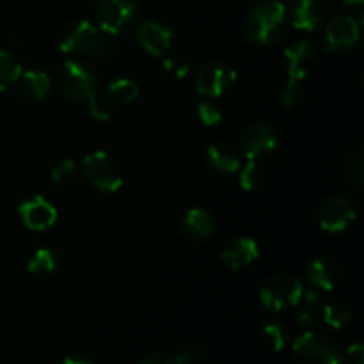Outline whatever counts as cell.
I'll use <instances>...</instances> for the list:
<instances>
[{"label": "cell", "instance_id": "obj_24", "mask_svg": "<svg viewBox=\"0 0 364 364\" xmlns=\"http://www.w3.org/2000/svg\"><path fill=\"white\" fill-rule=\"evenodd\" d=\"M21 77V64L9 52L0 50V91L13 87Z\"/></svg>", "mask_w": 364, "mask_h": 364}, {"label": "cell", "instance_id": "obj_5", "mask_svg": "<svg viewBox=\"0 0 364 364\" xmlns=\"http://www.w3.org/2000/svg\"><path fill=\"white\" fill-rule=\"evenodd\" d=\"M141 7L137 0H100L96 6V21L105 34L117 36L134 27Z\"/></svg>", "mask_w": 364, "mask_h": 364}, {"label": "cell", "instance_id": "obj_32", "mask_svg": "<svg viewBox=\"0 0 364 364\" xmlns=\"http://www.w3.org/2000/svg\"><path fill=\"white\" fill-rule=\"evenodd\" d=\"M198 116L201 123L206 124V127H215L223 119V112H220L219 107L213 102H208V100H205V102L198 105Z\"/></svg>", "mask_w": 364, "mask_h": 364}, {"label": "cell", "instance_id": "obj_16", "mask_svg": "<svg viewBox=\"0 0 364 364\" xmlns=\"http://www.w3.org/2000/svg\"><path fill=\"white\" fill-rule=\"evenodd\" d=\"M259 247L252 238H235L220 252V259L231 270H244L258 259Z\"/></svg>", "mask_w": 364, "mask_h": 364}, {"label": "cell", "instance_id": "obj_1", "mask_svg": "<svg viewBox=\"0 0 364 364\" xmlns=\"http://www.w3.org/2000/svg\"><path fill=\"white\" fill-rule=\"evenodd\" d=\"M60 52L78 57L105 59L112 55L116 46L109 39V34L96 27L91 21H78L63 32L59 39Z\"/></svg>", "mask_w": 364, "mask_h": 364}, {"label": "cell", "instance_id": "obj_28", "mask_svg": "<svg viewBox=\"0 0 364 364\" xmlns=\"http://www.w3.org/2000/svg\"><path fill=\"white\" fill-rule=\"evenodd\" d=\"M77 174H78L77 164H75L73 160L68 159V160H60V162L53 167L52 173H50V178H52V181L55 185L64 187V185L73 183Z\"/></svg>", "mask_w": 364, "mask_h": 364}, {"label": "cell", "instance_id": "obj_21", "mask_svg": "<svg viewBox=\"0 0 364 364\" xmlns=\"http://www.w3.org/2000/svg\"><path fill=\"white\" fill-rule=\"evenodd\" d=\"M21 92L27 96L32 102H43L48 96L50 89H52V82L50 77L41 70H31L25 71L20 77Z\"/></svg>", "mask_w": 364, "mask_h": 364}, {"label": "cell", "instance_id": "obj_9", "mask_svg": "<svg viewBox=\"0 0 364 364\" xmlns=\"http://www.w3.org/2000/svg\"><path fill=\"white\" fill-rule=\"evenodd\" d=\"M237 82V71L223 60L203 64L196 77V89L203 96H223Z\"/></svg>", "mask_w": 364, "mask_h": 364}, {"label": "cell", "instance_id": "obj_10", "mask_svg": "<svg viewBox=\"0 0 364 364\" xmlns=\"http://www.w3.org/2000/svg\"><path fill=\"white\" fill-rule=\"evenodd\" d=\"M361 34V20H355L350 14H343L329 21L323 32L326 48L331 53H345L358 43Z\"/></svg>", "mask_w": 364, "mask_h": 364}, {"label": "cell", "instance_id": "obj_27", "mask_svg": "<svg viewBox=\"0 0 364 364\" xmlns=\"http://www.w3.org/2000/svg\"><path fill=\"white\" fill-rule=\"evenodd\" d=\"M263 340H265V343L269 345L274 352H279L283 350L284 345H287L288 333L281 323L269 322L263 326Z\"/></svg>", "mask_w": 364, "mask_h": 364}, {"label": "cell", "instance_id": "obj_8", "mask_svg": "<svg viewBox=\"0 0 364 364\" xmlns=\"http://www.w3.org/2000/svg\"><path fill=\"white\" fill-rule=\"evenodd\" d=\"M358 206L354 199L347 194L331 196L320 205L318 224L326 233H340L345 231L355 219Z\"/></svg>", "mask_w": 364, "mask_h": 364}, {"label": "cell", "instance_id": "obj_23", "mask_svg": "<svg viewBox=\"0 0 364 364\" xmlns=\"http://www.w3.org/2000/svg\"><path fill=\"white\" fill-rule=\"evenodd\" d=\"M110 102L132 103L139 96V85L132 78H116L107 87Z\"/></svg>", "mask_w": 364, "mask_h": 364}, {"label": "cell", "instance_id": "obj_18", "mask_svg": "<svg viewBox=\"0 0 364 364\" xmlns=\"http://www.w3.org/2000/svg\"><path fill=\"white\" fill-rule=\"evenodd\" d=\"M302 302L301 315H299V326L304 331H315L322 323L323 315V299L322 291L316 288H308L302 291V297L299 304Z\"/></svg>", "mask_w": 364, "mask_h": 364}, {"label": "cell", "instance_id": "obj_3", "mask_svg": "<svg viewBox=\"0 0 364 364\" xmlns=\"http://www.w3.org/2000/svg\"><path fill=\"white\" fill-rule=\"evenodd\" d=\"M60 95L71 102H89L98 89L95 70L84 60H66L55 71Z\"/></svg>", "mask_w": 364, "mask_h": 364}, {"label": "cell", "instance_id": "obj_33", "mask_svg": "<svg viewBox=\"0 0 364 364\" xmlns=\"http://www.w3.org/2000/svg\"><path fill=\"white\" fill-rule=\"evenodd\" d=\"M89 112L95 119L98 121H109L110 116H112V105H110L109 98H100L98 95L92 96L89 100Z\"/></svg>", "mask_w": 364, "mask_h": 364}, {"label": "cell", "instance_id": "obj_35", "mask_svg": "<svg viewBox=\"0 0 364 364\" xmlns=\"http://www.w3.org/2000/svg\"><path fill=\"white\" fill-rule=\"evenodd\" d=\"M347 364H364V347L361 343L352 345L347 350V355L343 358V363Z\"/></svg>", "mask_w": 364, "mask_h": 364}, {"label": "cell", "instance_id": "obj_22", "mask_svg": "<svg viewBox=\"0 0 364 364\" xmlns=\"http://www.w3.org/2000/svg\"><path fill=\"white\" fill-rule=\"evenodd\" d=\"M352 318V308L345 301H333L323 304L322 322L333 329H341L347 326Z\"/></svg>", "mask_w": 364, "mask_h": 364}, {"label": "cell", "instance_id": "obj_29", "mask_svg": "<svg viewBox=\"0 0 364 364\" xmlns=\"http://www.w3.org/2000/svg\"><path fill=\"white\" fill-rule=\"evenodd\" d=\"M281 100H283V105L287 107V109H294V107H297L299 103L304 100V85H302V80L290 78L288 84L284 85Z\"/></svg>", "mask_w": 364, "mask_h": 364}, {"label": "cell", "instance_id": "obj_37", "mask_svg": "<svg viewBox=\"0 0 364 364\" xmlns=\"http://www.w3.org/2000/svg\"><path fill=\"white\" fill-rule=\"evenodd\" d=\"M60 364H96L92 363L91 359L85 358V355H68V358L63 359Z\"/></svg>", "mask_w": 364, "mask_h": 364}, {"label": "cell", "instance_id": "obj_34", "mask_svg": "<svg viewBox=\"0 0 364 364\" xmlns=\"http://www.w3.org/2000/svg\"><path fill=\"white\" fill-rule=\"evenodd\" d=\"M348 176L352 178L355 187L361 191L363 178H364V160H363L361 151H358L354 156H350V162H348Z\"/></svg>", "mask_w": 364, "mask_h": 364}, {"label": "cell", "instance_id": "obj_26", "mask_svg": "<svg viewBox=\"0 0 364 364\" xmlns=\"http://www.w3.org/2000/svg\"><path fill=\"white\" fill-rule=\"evenodd\" d=\"M238 171H240L238 181H240V187L244 188V191H255V188L262 183L263 171L256 160H247V164Z\"/></svg>", "mask_w": 364, "mask_h": 364}, {"label": "cell", "instance_id": "obj_36", "mask_svg": "<svg viewBox=\"0 0 364 364\" xmlns=\"http://www.w3.org/2000/svg\"><path fill=\"white\" fill-rule=\"evenodd\" d=\"M139 364H174L173 358L164 352H153V354H148L146 358L141 359Z\"/></svg>", "mask_w": 364, "mask_h": 364}, {"label": "cell", "instance_id": "obj_30", "mask_svg": "<svg viewBox=\"0 0 364 364\" xmlns=\"http://www.w3.org/2000/svg\"><path fill=\"white\" fill-rule=\"evenodd\" d=\"M205 348L201 345H187L174 354V364H201L205 361Z\"/></svg>", "mask_w": 364, "mask_h": 364}, {"label": "cell", "instance_id": "obj_25", "mask_svg": "<svg viewBox=\"0 0 364 364\" xmlns=\"http://www.w3.org/2000/svg\"><path fill=\"white\" fill-rule=\"evenodd\" d=\"M57 269V256L52 249H38L28 259V272L34 276H50Z\"/></svg>", "mask_w": 364, "mask_h": 364}, {"label": "cell", "instance_id": "obj_15", "mask_svg": "<svg viewBox=\"0 0 364 364\" xmlns=\"http://www.w3.org/2000/svg\"><path fill=\"white\" fill-rule=\"evenodd\" d=\"M340 265L331 256H316L308 267V279L320 291H333L340 283Z\"/></svg>", "mask_w": 364, "mask_h": 364}, {"label": "cell", "instance_id": "obj_20", "mask_svg": "<svg viewBox=\"0 0 364 364\" xmlns=\"http://www.w3.org/2000/svg\"><path fill=\"white\" fill-rule=\"evenodd\" d=\"M183 233L192 240H205L213 233V219L206 210L191 208L183 217Z\"/></svg>", "mask_w": 364, "mask_h": 364}, {"label": "cell", "instance_id": "obj_13", "mask_svg": "<svg viewBox=\"0 0 364 364\" xmlns=\"http://www.w3.org/2000/svg\"><path fill=\"white\" fill-rule=\"evenodd\" d=\"M318 60V52L315 45L306 39L294 43L284 50V64H287V73L295 80H304Z\"/></svg>", "mask_w": 364, "mask_h": 364}, {"label": "cell", "instance_id": "obj_31", "mask_svg": "<svg viewBox=\"0 0 364 364\" xmlns=\"http://www.w3.org/2000/svg\"><path fill=\"white\" fill-rule=\"evenodd\" d=\"M164 70L173 78L181 80V78H185L188 75V64L183 57L178 55V53H173V55H166V59H164Z\"/></svg>", "mask_w": 364, "mask_h": 364}, {"label": "cell", "instance_id": "obj_7", "mask_svg": "<svg viewBox=\"0 0 364 364\" xmlns=\"http://www.w3.org/2000/svg\"><path fill=\"white\" fill-rule=\"evenodd\" d=\"M304 291V284L290 274H276L263 284L259 299L265 308L272 311H284L299 304Z\"/></svg>", "mask_w": 364, "mask_h": 364}, {"label": "cell", "instance_id": "obj_2", "mask_svg": "<svg viewBox=\"0 0 364 364\" xmlns=\"http://www.w3.org/2000/svg\"><path fill=\"white\" fill-rule=\"evenodd\" d=\"M287 7L279 0H267L252 9L245 21V38L255 45H272L287 27Z\"/></svg>", "mask_w": 364, "mask_h": 364}, {"label": "cell", "instance_id": "obj_17", "mask_svg": "<svg viewBox=\"0 0 364 364\" xmlns=\"http://www.w3.org/2000/svg\"><path fill=\"white\" fill-rule=\"evenodd\" d=\"M326 11L318 0H299L291 9V25L297 31L311 32L323 21Z\"/></svg>", "mask_w": 364, "mask_h": 364}, {"label": "cell", "instance_id": "obj_14", "mask_svg": "<svg viewBox=\"0 0 364 364\" xmlns=\"http://www.w3.org/2000/svg\"><path fill=\"white\" fill-rule=\"evenodd\" d=\"M173 31L160 21H144L137 27V41L151 55H166L173 46Z\"/></svg>", "mask_w": 364, "mask_h": 364}, {"label": "cell", "instance_id": "obj_4", "mask_svg": "<svg viewBox=\"0 0 364 364\" xmlns=\"http://www.w3.org/2000/svg\"><path fill=\"white\" fill-rule=\"evenodd\" d=\"M291 352L299 364H343V354L336 341L315 331L301 334L294 341Z\"/></svg>", "mask_w": 364, "mask_h": 364}, {"label": "cell", "instance_id": "obj_38", "mask_svg": "<svg viewBox=\"0 0 364 364\" xmlns=\"http://www.w3.org/2000/svg\"><path fill=\"white\" fill-rule=\"evenodd\" d=\"M345 7H350V9H358L361 11L364 6V0H340Z\"/></svg>", "mask_w": 364, "mask_h": 364}, {"label": "cell", "instance_id": "obj_6", "mask_svg": "<svg viewBox=\"0 0 364 364\" xmlns=\"http://www.w3.org/2000/svg\"><path fill=\"white\" fill-rule=\"evenodd\" d=\"M82 173L89 183L102 192H117L123 187V173L116 160L105 151H92L82 160Z\"/></svg>", "mask_w": 364, "mask_h": 364}, {"label": "cell", "instance_id": "obj_19", "mask_svg": "<svg viewBox=\"0 0 364 364\" xmlns=\"http://www.w3.org/2000/svg\"><path fill=\"white\" fill-rule=\"evenodd\" d=\"M206 160L215 171L224 174L237 173L240 169V159L237 155V149L228 142H213L206 149Z\"/></svg>", "mask_w": 364, "mask_h": 364}, {"label": "cell", "instance_id": "obj_11", "mask_svg": "<svg viewBox=\"0 0 364 364\" xmlns=\"http://www.w3.org/2000/svg\"><path fill=\"white\" fill-rule=\"evenodd\" d=\"M277 134L270 124L252 123L240 134V148L247 160H258L276 149Z\"/></svg>", "mask_w": 364, "mask_h": 364}, {"label": "cell", "instance_id": "obj_12", "mask_svg": "<svg viewBox=\"0 0 364 364\" xmlns=\"http://www.w3.org/2000/svg\"><path fill=\"white\" fill-rule=\"evenodd\" d=\"M18 215L31 231L48 230L57 220V208L43 196H32L18 206Z\"/></svg>", "mask_w": 364, "mask_h": 364}]
</instances>
